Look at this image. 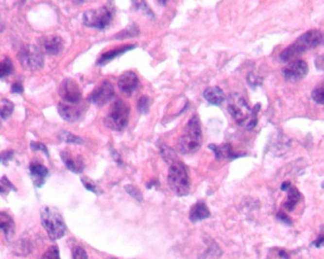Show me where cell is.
I'll use <instances>...</instances> for the list:
<instances>
[{
	"label": "cell",
	"instance_id": "13",
	"mask_svg": "<svg viewBox=\"0 0 324 259\" xmlns=\"http://www.w3.org/2000/svg\"><path fill=\"white\" fill-rule=\"evenodd\" d=\"M139 80L133 71H126L120 75L118 81L119 88L125 94H132L137 88Z\"/></svg>",
	"mask_w": 324,
	"mask_h": 259
},
{
	"label": "cell",
	"instance_id": "10",
	"mask_svg": "<svg viewBox=\"0 0 324 259\" xmlns=\"http://www.w3.org/2000/svg\"><path fill=\"white\" fill-rule=\"evenodd\" d=\"M308 65L303 60L293 61L283 69L285 79L290 83H296L304 79L308 73Z\"/></svg>",
	"mask_w": 324,
	"mask_h": 259
},
{
	"label": "cell",
	"instance_id": "17",
	"mask_svg": "<svg viewBox=\"0 0 324 259\" xmlns=\"http://www.w3.org/2000/svg\"><path fill=\"white\" fill-rule=\"evenodd\" d=\"M61 158H62V160L64 161L65 165L67 166V168L68 170H70L71 172L76 173V174H80V173L83 172V170L85 168V164H84L83 159L81 158H79V157L73 158L67 151H64V152L61 153Z\"/></svg>",
	"mask_w": 324,
	"mask_h": 259
},
{
	"label": "cell",
	"instance_id": "18",
	"mask_svg": "<svg viewBox=\"0 0 324 259\" xmlns=\"http://www.w3.org/2000/svg\"><path fill=\"white\" fill-rule=\"evenodd\" d=\"M204 98L210 104L220 105L226 100V96L220 87L211 86L204 91Z\"/></svg>",
	"mask_w": 324,
	"mask_h": 259
},
{
	"label": "cell",
	"instance_id": "19",
	"mask_svg": "<svg viewBox=\"0 0 324 259\" xmlns=\"http://www.w3.org/2000/svg\"><path fill=\"white\" fill-rule=\"evenodd\" d=\"M0 230L3 232L6 239H11L15 234V221L5 212H0Z\"/></svg>",
	"mask_w": 324,
	"mask_h": 259
},
{
	"label": "cell",
	"instance_id": "43",
	"mask_svg": "<svg viewBox=\"0 0 324 259\" xmlns=\"http://www.w3.org/2000/svg\"><path fill=\"white\" fill-rule=\"evenodd\" d=\"M85 1H86V0H73V2L76 3V4H82V3L85 2Z\"/></svg>",
	"mask_w": 324,
	"mask_h": 259
},
{
	"label": "cell",
	"instance_id": "41",
	"mask_svg": "<svg viewBox=\"0 0 324 259\" xmlns=\"http://www.w3.org/2000/svg\"><path fill=\"white\" fill-rule=\"evenodd\" d=\"M5 28H6L5 22H4V20L2 19V17H0V34H1L2 32H4Z\"/></svg>",
	"mask_w": 324,
	"mask_h": 259
},
{
	"label": "cell",
	"instance_id": "7",
	"mask_svg": "<svg viewBox=\"0 0 324 259\" xmlns=\"http://www.w3.org/2000/svg\"><path fill=\"white\" fill-rule=\"evenodd\" d=\"M17 58L23 69L31 71L39 70L44 66V53L35 45H25L18 52Z\"/></svg>",
	"mask_w": 324,
	"mask_h": 259
},
{
	"label": "cell",
	"instance_id": "2",
	"mask_svg": "<svg viewBox=\"0 0 324 259\" xmlns=\"http://www.w3.org/2000/svg\"><path fill=\"white\" fill-rule=\"evenodd\" d=\"M323 44H324V33L320 30H310L285 49L280 54V59L283 62L291 61Z\"/></svg>",
	"mask_w": 324,
	"mask_h": 259
},
{
	"label": "cell",
	"instance_id": "20",
	"mask_svg": "<svg viewBox=\"0 0 324 259\" xmlns=\"http://www.w3.org/2000/svg\"><path fill=\"white\" fill-rule=\"evenodd\" d=\"M287 194H288V197L285 203V208L287 211H293L296 205L303 199V196L296 187H292V186L287 190Z\"/></svg>",
	"mask_w": 324,
	"mask_h": 259
},
{
	"label": "cell",
	"instance_id": "38",
	"mask_svg": "<svg viewBox=\"0 0 324 259\" xmlns=\"http://www.w3.org/2000/svg\"><path fill=\"white\" fill-rule=\"evenodd\" d=\"M24 90L23 86L20 83H16L12 86V92L13 93H22Z\"/></svg>",
	"mask_w": 324,
	"mask_h": 259
},
{
	"label": "cell",
	"instance_id": "11",
	"mask_svg": "<svg viewBox=\"0 0 324 259\" xmlns=\"http://www.w3.org/2000/svg\"><path fill=\"white\" fill-rule=\"evenodd\" d=\"M59 94L62 99L68 104H78L82 99V91L74 80H64L59 87Z\"/></svg>",
	"mask_w": 324,
	"mask_h": 259
},
{
	"label": "cell",
	"instance_id": "45",
	"mask_svg": "<svg viewBox=\"0 0 324 259\" xmlns=\"http://www.w3.org/2000/svg\"></svg>",
	"mask_w": 324,
	"mask_h": 259
},
{
	"label": "cell",
	"instance_id": "6",
	"mask_svg": "<svg viewBox=\"0 0 324 259\" xmlns=\"http://www.w3.org/2000/svg\"><path fill=\"white\" fill-rule=\"evenodd\" d=\"M130 107L122 100H117L110 106V109L104 119V124L114 131L123 130L129 121Z\"/></svg>",
	"mask_w": 324,
	"mask_h": 259
},
{
	"label": "cell",
	"instance_id": "44",
	"mask_svg": "<svg viewBox=\"0 0 324 259\" xmlns=\"http://www.w3.org/2000/svg\"><path fill=\"white\" fill-rule=\"evenodd\" d=\"M323 188H324V182H323Z\"/></svg>",
	"mask_w": 324,
	"mask_h": 259
},
{
	"label": "cell",
	"instance_id": "28",
	"mask_svg": "<svg viewBox=\"0 0 324 259\" xmlns=\"http://www.w3.org/2000/svg\"><path fill=\"white\" fill-rule=\"evenodd\" d=\"M132 2H133L134 6L136 7V9L143 12L145 15L153 17L152 11L150 10L148 5L146 4L145 0H132Z\"/></svg>",
	"mask_w": 324,
	"mask_h": 259
},
{
	"label": "cell",
	"instance_id": "32",
	"mask_svg": "<svg viewBox=\"0 0 324 259\" xmlns=\"http://www.w3.org/2000/svg\"><path fill=\"white\" fill-rule=\"evenodd\" d=\"M72 258L73 259H88L86 252L85 251V249H83L80 246H77L73 249Z\"/></svg>",
	"mask_w": 324,
	"mask_h": 259
},
{
	"label": "cell",
	"instance_id": "16",
	"mask_svg": "<svg viewBox=\"0 0 324 259\" xmlns=\"http://www.w3.org/2000/svg\"><path fill=\"white\" fill-rule=\"evenodd\" d=\"M210 217V212L204 201L196 202L190 211V220L193 223L204 220Z\"/></svg>",
	"mask_w": 324,
	"mask_h": 259
},
{
	"label": "cell",
	"instance_id": "14",
	"mask_svg": "<svg viewBox=\"0 0 324 259\" xmlns=\"http://www.w3.org/2000/svg\"><path fill=\"white\" fill-rule=\"evenodd\" d=\"M30 174L34 185L40 188L46 181V178L49 175V170L45 165L39 162H32L30 165Z\"/></svg>",
	"mask_w": 324,
	"mask_h": 259
},
{
	"label": "cell",
	"instance_id": "42",
	"mask_svg": "<svg viewBox=\"0 0 324 259\" xmlns=\"http://www.w3.org/2000/svg\"><path fill=\"white\" fill-rule=\"evenodd\" d=\"M6 192H8V189L4 186V185H0V194H6Z\"/></svg>",
	"mask_w": 324,
	"mask_h": 259
},
{
	"label": "cell",
	"instance_id": "15",
	"mask_svg": "<svg viewBox=\"0 0 324 259\" xmlns=\"http://www.w3.org/2000/svg\"><path fill=\"white\" fill-rule=\"evenodd\" d=\"M77 104L61 103L58 105V111L60 116L68 121H75L81 117V109L75 106Z\"/></svg>",
	"mask_w": 324,
	"mask_h": 259
},
{
	"label": "cell",
	"instance_id": "35",
	"mask_svg": "<svg viewBox=\"0 0 324 259\" xmlns=\"http://www.w3.org/2000/svg\"><path fill=\"white\" fill-rule=\"evenodd\" d=\"M31 147L34 151H42L43 153H45L48 157H49V152H48V149H47V146L44 145L43 143L41 142H35V141H32L31 143Z\"/></svg>",
	"mask_w": 324,
	"mask_h": 259
},
{
	"label": "cell",
	"instance_id": "37",
	"mask_svg": "<svg viewBox=\"0 0 324 259\" xmlns=\"http://www.w3.org/2000/svg\"><path fill=\"white\" fill-rule=\"evenodd\" d=\"M277 219H279L280 221H282L283 223L286 224V225H292V220L284 212L278 213L277 214Z\"/></svg>",
	"mask_w": 324,
	"mask_h": 259
},
{
	"label": "cell",
	"instance_id": "27",
	"mask_svg": "<svg viewBox=\"0 0 324 259\" xmlns=\"http://www.w3.org/2000/svg\"><path fill=\"white\" fill-rule=\"evenodd\" d=\"M41 259H60V252L57 246L50 247L42 256Z\"/></svg>",
	"mask_w": 324,
	"mask_h": 259
},
{
	"label": "cell",
	"instance_id": "26",
	"mask_svg": "<svg viewBox=\"0 0 324 259\" xmlns=\"http://www.w3.org/2000/svg\"><path fill=\"white\" fill-rule=\"evenodd\" d=\"M13 72V64L8 57L0 61V78L10 75Z\"/></svg>",
	"mask_w": 324,
	"mask_h": 259
},
{
	"label": "cell",
	"instance_id": "5",
	"mask_svg": "<svg viewBox=\"0 0 324 259\" xmlns=\"http://www.w3.org/2000/svg\"><path fill=\"white\" fill-rule=\"evenodd\" d=\"M41 222L51 240L62 239L67 231L65 221L55 208L44 206L40 210Z\"/></svg>",
	"mask_w": 324,
	"mask_h": 259
},
{
	"label": "cell",
	"instance_id": "34",
	"mask_svg": "<svg viewBox=\"0 0 324 259\" xmlns=\"http://www.w3.org/2000/svg\"><path fill=\"white\" fill-rule=\"evenodd\" d=\"M14 152L12 150H7L4 151L0 154V163L2 164H7L11 159H13Z\"/></svg>",
	"mask_w": 324,
	"mask_h": 259
},
{
	"label": "cell",
	"instance_id": "30",
	"mask_svg": "<svg viewBox=\"0 0 324 259\" xmlns=\"http://www.w3.org/2000/svg\"><path fill=\"white\" fill-rule=\"evenodd\" d=\"M82 182H83L84 186H85L88 191H91V192H93V193H95V194H102V191L100 188H98V186L95 185L91 180H89V179H86V178H83V179H82Z\"/></svg>",
	"mask_w": 324,
	"mask_h": 259
},
{
	"label": "cell",
	"instance_id": "25",
	"mask_svg": "<svg viewBox=\"0 0 324 259\" xmlns=\"http://www.w3.org/2000/svg\"><path fill=\"white\" fill-rule=\"evenodd\" d=\"M59 139L65 142L68 143H73V144H83L84 143V139L80 137H78L76 135L68 132V131H62L59 133Z\"/></svg>",
	"mask_w": 324,
	"mask_h": 259
},
{
	"label": "cell",
	"instance_id": "24",
	"mask_svg": "<svg viewBox=\"0 0 324 259\" xmlns=\"http://www.w3.org/2000/svg\"><path fill=\"white\" fill-rule=\"evenodd\" d=\"M14 104L7 99H3L0 103V117L2 119L9 118L14 111Z\"/></svg>",
	"mask_w": 324,
	"mask_h": 259
},
{
	"label": "cell",
	"instance_id": "40",
	"mask_svg": "<svg viewBox=\"0 0 324 259\" xmlns=\"http://www.w3.org/2000/svg\"><path fill=\"white\" fill-rule=\"evenodd\" d=\"M290 187H291V183H290V181H285V182H283L282 185H281V190H282V191H287Z\"/></svg>",
	"mask_w": 324,
	"mask_h": 259
},
{
	"label": "cell",
	"instance_id": "31",
	"mask_svg": "<svg viewBox=\"0 0 324 259\" xmlns=\"http://www.w3.org/2000/svg\"><path fill=\"white\" fill-rule=\"evenodd\" d=\"M137 107L140 113H147L149 110V98L147 96H142L138 100Z\"/></svg>",
	"mask_w": 324,
	"mask_h": 259
},
{
	"label": "cell",
	"instance_id": "36",
	"mask_svg": "<svg viewBox=\"0 0 324 259\" xmlns=\"http://www.w3.org/2000/svg\"><path fill=\"white\" fill-rule=\"evenodd\" d=\"M313 244H314L315 247H317V248H320V247H322V246H324V226L322 227V229H321V233H320L318 239H316V240L313 242Z\"/></svg>",
	"mask_w": 324,
	"mask_h": 259
},
{
	"label": "cell",
	"instance_id": "12",
	"mask_svg": "<svg viewBox=\"0 0 324 259\" xmlns=\"http://www.w3.org/2000/svg\"><path fill=\"white\" fill-rule=\"evenodd\" d=\"M40 48L48 54L56 55L64 49V40L57 35L44 36L39 40Z\"/></svg>",
	"mask_w": 324,
	"mask_h": 259
},
{
	"label": "cell",
	"instance_id": "9",
	"mask_svg": "<svg viewBox=\"0 0 324 259\" xmlns=\"http://www.w3.org/2000/svg\"><path fill=\"white\" fill-rule=\"evenodd\" d=\"M114 94L112 84L108 81H103L89 95V101L98 106H102L114 97Z\"/></svg>",
	"mask_w": 324,
	"mask_h": 259
},
{
	"label": "cell",
	"instance_id": "3",
	"mask_svg": "<svg viewBox=\"0 0 324 259\" xmlns=\"http://www.w3.org/2000/svg\"><path fill=\"white\" fill-rule=\"evenodd\" d=\"M260 109V104H257L251 109L241 95L232 94L229 98L228 110L233 120L241 126H245L248 129L255 127L257 123V114Z\"/></svg>",
	"mask_w": 324,
	"mask_h": 259
},
{
	"label": "cell",
	"instance_id": "8",
	"mask_svg": "<svg viewBox=\"0 0 324 259\" xmlns=\"http://www.w3.org/2000/svg\"><path fill=\"white\" fill-rule=\"evenodd\" d=\"M111 19L112 12L108 8L102 7L85 12L83 17V23L86 27L102 30L109 25Z\"/></svg>",
	"mask_w": 324,
	"mask_h": 259
},
{
	"label": "cell",
	"instance_id": "39",
	"mask_svg": "<svg viewBox=\"0 0 324 259\" xmlns=\"http://www.w3.org/2000/svg\"><path fill=\"white\" fill-rule=\"evenodd\" d=\"M279 257L283 259H290V255L285 250H281L279 252Z\"/></svg>",
	"mask_w": 324,
	"mask_h": 259
},
{
	"label": "cell",
	"instance_id": "33",
	"mask_svg": "<svg viewBox=\"0 0 324 259\" xmlns=\"http://www.w3.org/2000/svg\"><path fill=\"white\" fill-rule=\"evenodd\" d=\"M125 190L127 191V193L129 195H131L133 197L134 199H136L137 201H141L142 200V197H141V194L140 192L133 186V185H128L125 187Z\"/></svg>",
	"mask_w": 324,
	"mask_h": 259
},
{
	"label": "cell",
	"instance_id": "21",
	"mask_svg": "<svg viewBox=\"0 0 324 259\" xmlns=\"http://www.w3.org/2000/svg\"><path fill=\"white\" fill-rule=\"evenodd\" d=\"M210 148L214 152L215 158L217 159H231L236 158L234 153L232 152L230 144H223V145H210Z\"/></svg>",
	"mask_w": 324,
	"mask_h": 259
},
{
	"label": "cell",
	"instance_id": "4",
	"mask_svg": "<svg viewBox=\"0 0 324 259\" xmlns=\"http://www.w3.org/2000/svg\"><path fill=\"white\" fill-rule=\"evenodd\" d=\"M202 130L199 118L194 115L189 120L184 132L177 142L178 151L184 155L193 154L201 147Z\"/></svg>",
	"mask_w": 324,
	"mask_h": 259
},
{
	"label": "cell",
	"instance_id": "1",
	"mask_svg": "<svg viewBox=\"0 0 324 259\" xmlns=\"http://www.w3.org/2000/svg\"><path fill=\"white\" fill-rule=\"evenodd\" d=\"M162 157L169 163L168 184L177 196H185L190 191V179L186 166L175 156L172 149L162 147Z\"/></svg>",
	"mask_w": 324,
	"mask_h": 259
},
{
	"label": "cell",
	"instance_id": "22",
	"mask_svg": "<svg viewBox=\"0 0 324 259\" xmlns=\"http://www.w3.org/2000/svg\"><path fill=\"white\" fill-rule=\"evenodd\" d=\"M133 46H126V47H122V48H119V49H115L113 51H110V52H107L105 53H103L101 58L99 59V64L100 65H103L109 61H111L112 59H114L116 56H119L124 52H126L127 51L133 49Z\"/></svg>",
	"mask_w": 324,
	"mask_h": 259
},
{
	"label": "cell",
	"instance_id": "29",
	"mask_svg": "<svg viewBox=\"0 0 324 259\" xmlns=\"http://www.w3.org/2000/svg\"><path fill=\"white\" fill-rule=\"evenodd\" d=\"M312 99L317 104H324V87H317L312 92Z\"/></svg>",
	"mask_w": 324,
	"mask_h": 259
},
{
	"label": "cell",
	"instance_id": "23",
	"mask_svg": "<svg viewBox=\"0 0 324 259\" xmlns=\"http://www.w3.org/2000/svg\"><path fill=\"white\" fill-rule=\"evenodd\" d=\"M222 256V251L219 246L214 242L211 241V244L209 245L206 252L199 258V259H218Z\"/></svg>",
	"mask_w": 324,
	"mask_h": 259
}]
</instances>
